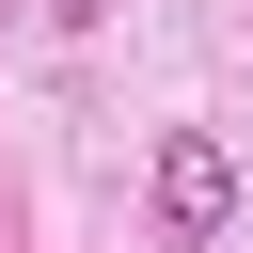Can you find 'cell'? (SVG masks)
<instances>
[{"instance_id":"6da1fadb","label":"cell","mask_w":253,"mask_h":253,"mask_svg":"<svg viewBox=\"0 0 253 253\" xmlns=\"http://www.w3.org/2000/svg\"><path fill=\"white\" fill-rule=\"evenodd\" d=\"M221 221H237V158L206 126H174L158 142V237H221Z\"/></svg>"},{"instance_id":"7a4b0ae2","label":"cell","mask_w":253,"mask_h":253,"mask_svg":"<svg viewBox=\"0 0 253 253\" xmlns=\"http://www.w3.org/2000/svg\"><path fill=\"white\" fill-rule=\"evenodd\" d=\"M47 16H63V32H95V16H111V0H47Z\"/></svg>"}]
</instances>
